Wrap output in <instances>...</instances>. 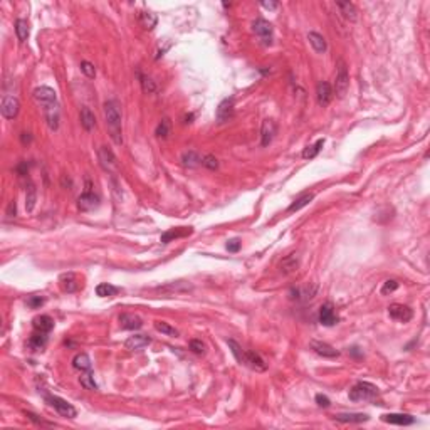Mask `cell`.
<instances>
[{
  "label": "cell",
  "instance_id": "6da1fadb",
  "mask_svg": "<svg viewBox=\"0 0 430 430\" xmlns=\"http://www.w3.org/2000/svg\"><path fill=\"white\" fill-rule=\"evenodd\" d=\"M104 118H106V126L111 135L113 142L116 144H123V131H121V113L120 104L115 100H109L104 102Z\"/></svg>",
  "mask_w": 430,
  "mask_h": 430
},
{
  "label": "cell",
  "instance_id": "7a4b0ae2",
  "mask_svg": "<svg viewBox=\"0 0 430 430\" xmlns=\"http://www.w3.org/2000/svg\"><path fill=\"white\" fill-rule=\"evenodd\" d=\"M378 388L370 382H358L349 390V400L351 402H373L378 397Z\"/></svg>",
  "mask_w": 430,
  "mask_h": 430
},
{
  "label": "cell",
  "instance_id": "3957f363",
  "mask_svg": "<svg viewBox=\"0 0 430 430\" xmlns=\"http://www.w3.org/2000/svg\"><path fill=\"white\" fill-rule=\"evenodd\" d=\"M45 400H47L49 405H51L52 409H54L61 417L74 418L76 415H78V412H76L74 407H72L69 402L64 400V398L56 397V395H45Z\"/></svg>",
  "mask_w": 430,
  "mask_h": 430
},
{
  "label": "cell",
  "instance_id": "277c9868",
  "mask_svg": "<svg viewBox=\"0 0 430 430\" xmlns=\"http://www.w3.org/2000/svg\"><path fill=\"white\" fill-rule=\"evenodd\" d=\"M32 96H34V101H36L42 109L47 108V106H51V104H54V102H58V94H56V91L49 86L36 87Z\"/></svg>",
  "mask_w": 430,
  "mask_h": 430
},
{
  "label": "cell",
  "instance_id": "5b68a950",
  "mask_svg": "<svg viewBox=\"0 0 430 430\" xmlns=\"http://www.w3.org/2000/svg\"><path fill=\"white\" fill-rule=\"evenodd\" d=\"M334 89H336L338 98H345V94L349 89V74L348 67L343 61L338 62V72H336V82H334Z\"/></svg>",
  "mask_w": 430,
  "mask_h": 430
},
{
  "label": "cell",
  "instance_id": "8992f818",
  "mask_svg": "<svg viewBox=\"0 0 430 430\" xmlns=\"http://www.w3.org/2000/svg\"><path fill=\"white\" fill-rule=\"evenodd\" d=\"M100 205V197L89 188V182H87V188L84 193H81L78 199V208L81 212H91Z\"/></svg>",
  "mask_w": 430,
  "mask_h": 430
},
{
  "label": "cell",
  "instance_id": "52a82bcc",
  "mask_svg": "<svg viewBox=\"0 0 430 430\" xmlns=\"http://www.w3.org/2000/svg\"><path fill=\"white\" fill-rule=\"evenodd\" d=\"M252 30L256 32V36L262 41V44L271 45L272 44V25L271 22L264 20V19H257L252 24Z\"/></svg>",
  "mask_w": 430,
  "mask_h": 430
},
{
  "label": "cell",
  "instance_id": "ba28073f",
  "mask_svg": "<svg viewBox=\"0 0 430 430\" xmlns=\"http://www.w3.org/2000/svg\"><path fill=\"white\" fill-rule=\"evenodd\" d=\"M316 291H318V287L309 286V284H306V286L291 287V291H289V299H292V301H298V303L311 301V299L316 296Z\"/></svg>",
  "mask_w": 430,
  "mask_h": 430
},
{
  "label": "cell",
  "instance_id": "9c48e42d",
  "mask_svg": "<svg viewBox=\"0 0 430 430\" xmlns=\"http://www.w3.org/2000/svg\"><path fill=\"white\" fill-rule=\"evenodd\" d=\"M98 158H100L101 166L106 170V172L113 173V172H116V170H118L116 157H115V153H113V151L109 150L108 146H101L100 150H98Z\"/></svg>",
  "mask_w": 430,
  "mask_h": 430
},
{
  "label": "cell",
  "instance_id": "30bf717a",
  "mask_svg": "<svg viewBox=\"0 0 430 430\" xmlns=\"http://www.w3.org/2000/svg\"><path fill=\"white\" fill-rule=\"evenodd\" d=\"M388 314H390L391 319L400 323H409L413 318V311L409 306H405V304H390L388 306Z\"/></svg>",
  "mask_w": 430,
  "mask_h": 430
},
{
  "label": "cell",
  "instance_id": "8fae6325",
  "mask_svg": "<svg viewBox=\"0 0 430 430\" xmlns=\"http://www.w3.org/2000/svg\"><path fill=\"white\" fill-rule=\"evenodd\" d=\"M0 111H2L3 118L14 120V118H17L19 111H20V102H19V100L15 96H3Z\"/></svg>",
  "mask_w": 430,
  "mask_h": 430
},
{
  "label": "cell",
  "instance_id": "7c38bea8",
  "mask_svg": "<svg viewBox=\"0 0 430 430\" xmlns=\"http://www.w3.org/2000/svg\"><path fill=\"white\" fill-rule=\"evenodd\" d=\"M319 323H321L323 326H334L338 321H340V318H338L336 314V309H334V306L331 303H325L321 307H319Z\"/></svg>",
  "mask_w": 430,
  "mask_h": 430
},
{
  "label": "cell",
  "instance_id": "4fadbf2b",
  "mask_svg": "<svg viewBox=\"0 0 430 430\" xmlns=\"http://www.w3.org/2000/svg\"><path fill=\"white\" fill-rule=\"evenodd\" d=\"M44 111V118H45V123L51 131H58L59 129V121H61V111H59V104L54 102V104L47 106V108L42 109Z\"/></svg>",
  "mask_w": 430,
  "mask_h": 430
},
{
  "label": "cell",
  "instance_id": "5bb4252c",
  "mask_svg": "<svg viewBox=\"0 0 430 430\" xmlns=\"http://www.w3.org/2000/svg\"><path fill=\"white\" fill-rule=\"evenodd\" d=\"M277 133V124L274 120H264L261 126V144L262 146H269L272 143L274 136Z\"/></svg>",
  "mask_w": 430,
  "mask_h": 430
},
{
  "label": "cell",
  "instance_id": "9a60e30c",
  "mask_svg": "<svg viewBox=\"0 0 430 430\" xmlns=\"http://www.w3.org/2000/svg\"><path fill=\"white\" fill-rule=\"evenodd\" d=\"M316 96H318V104L321 108H326L333 100V87H331L329 82H319L318 87H316Z\"/></svg>",
  "mask_w": 430,
  "mask_h": 430
},
{
  "label": "cell",
  "instance_id": "2e32d148",
  "mask_svg": "<svg viewBox=\"0 0 430 430\" xmlns=\"http://www.w3.org/2000/svg\"><path fill=\"white\" fill-rule=\"evenodd\" d=\"M382 420L385 422V424L400 425V427L415 424V418L409 415V413H385V415H382Z\"/></svg>",
  "mask_w": 430,
  "mask_h": 430
},
{
  "label": "cell",
  "instance_id": "e0dca14e",
  "mask_svg": "<svg viewBox=\"0 0 430 430\" xmlns=\"http://www.w3.org/2000/svg\"><path fill=\"white\" fill-rule=\"evenodd\" d=\"M311 349H313L316 355L323 356V358H338V356H340L338 349H334L333 346L328 343H323V341H311Z\"/></svg>",
  "mask_w": 430,
  "mask_h": 430
},
{
  "label": "cell",
  "instance_id": "ac0fdd59",
  "mask_svg": "<svg viewBox=\"0 0 430 430\" xmlns=\"http://www.w3.org/2000/svg\"><path fill=\"white\" fill-rule=\"evenodd\" d=\"M151 343L150 336H144V334H133L129 336L126 341H124V348L129 349V351H140L144 346H148Z\"/></svg>",
  "mask_w": 430,
  "mask_h": 430
},
{
  "label": "cell",
  "instance_id": "d6986e66",
  "mask_svg": "<svg viewBox=\"0 0 430 430\" xmlns=\"http://www.w3.org/2000/svg\"><path fill=\"white\" fill-rule=\"evenodd\" d=\"M217 121L219 123H225L229 121L232 116H234V100L229 98V100H224L217 108Z\"/></svg>",
  "mask_w": 430,
  "mask_h": 430
},
{
  "label": "cell",
  "instance_id": "ffe728a7",
  "mask_svg": "<svg viewBox=\"0 0 430 430\" xmlns=\"http://www.w3.org/2000/svg\"><path fill=\"white\" fill-rule=\"evenodd\" d=\"M120 326L123 329H129V331H135L140 329L143 326V321L138 314H131V313H123L120 314Z\"/></svg>",
  "mask_w": 430,
  "mask_h": 430
},
{
  "label": "cell",
  "instance_id": "44dd1931",
  "mask_svg": "<svg viewBox=\"0 0 430 430\" xmlns=\"http://www.w3.org/2000/svg\"><path fill=\"white\" fill-rule=\"evenodd\" d=\"M59 283H61V287H62V291H66V292H76L79 287L82 286V284L79 283L78 276H76L74 272L62 274V276L59 277Z\"/></svg>",
  "mask_w": 430,
  "mask_h": 430
},
{
  "label": "cell",
  "instance_id": "7402d4cb",
  "mask_svg": "<svg viewBox=\"0 0 430 430\" xmlns=\"http://www.w3.org/2000/svg\"><path fill=\"white\" fill-rule=\"evenodd\" d=\"M192 234H193L192 227H178V229L166 230L165 234L162 235V242H163V244H168V242L175 241V239L188 237V235H192Z\"/></svg>",
  "mask_w": 430,
  "mask_h": 430
},
{
  "label": "cell",
  "instance_id": "603a6c76",
  "mask_svg": "<svg viewBox=\"0 0 430 430\" xmlns=\"http://www.w3.org/2000/svg\"><path fill=\"white\" fill-rule=\"evenodd\" d=\"M299 267V256L298 254H289L279 262V271L283 274H292Z\"/></svg>",
  "mask_w": 430,
  "mask_h": 430
},
{
  "label": "cell",
  "instance_id": "cb8c5ba5",
  "mask_svg": "<svg viewBox=\"0 0 430 430\" xmlns=\"http://www.w3.org/2000/svg\"><path fill=\"white\" fill-rule=\"evenodd\" d=\"M32 326L36 331H41V333H49V331H52V328H54V319L51 318V316L47 314H41V316H36V318L32 319Z\"/></svg>",
  "mask_w": 430,
  "mask_h": 430
},
{
  "label": "cell",
  "instance_id": "d4e9b609",
  "mask_svg": "<svg viewBox=\"0 0 430 430\" xmlns=\"http://www.w3.org/2000/svg\"><path fill=\"white\" fill-rule=\"evenodd\" d=\"M244 365L250 367L252 370H256V371H264L266 368H267L266 361L254 351H246L244 353Z\"/></svg>",
  "mask_w": 430,
  "mask_h": 430
},
{
  "label": "cell",
  "instance_id": "484cf974",
  "mask_svg": "<svg viewBox=\"0 0 430 430\" xmlns=\"http://www.w3.org/2000/svg\"><path fill=\"white\" fill-rule=\"evenodd\" d=\"M334 420L343 422V424H363L370 420V417L367 413H338L334 415Z\"/></svg>",
  "mask_w": 430,
  "mask_h": 430
},
{
  "label": "cell",
  "instance_id": "4316f807",
  "mask_svg": "<svg viewBox=\"0 0 430 430\" xmlns=\"http://www.w3.org/2000/svg\"><path fill=\"white\" fill-rule=\"evenodd\" d=\"M45 345H47V333H41V331H36L27 341V346L32 351H41Z\"/></svg>",
  "mask_w": 430,
  "mask_h": 430
},
{
  "label": "cell",
  "instance_id": "83f0119b",
  "mask_svg": "<svg viewBox=\"0 0 430 430\" xmlns=\"http://www.w3.org/2000/svg\"><path fill=\"white\" fill-rule=\"evenodd\" d=\"M336 7L340 9L341 15L349 22H355L356 17H358V12H356V7L353 5L351 2H336Z\"/></svg>",
  "mask_w": 430,
  "mask_h": 430
},
{
  "label": "cell",
  "instance_id": "f1b7e54d",
  "mask_svg": "<svg viewBox=\"0 0 430 430\" xmlns=\"http://www.w3.org/2000/svg\"><path fill=\"white\" fill-rule=\"evenodd\" d=\"M138 20L144 30H153L155 25H157V22H158V17H157V14L143 10V12L138 14Z\"/></svg>",
  "mask_w": 430,
  "mask_h": 430
},
{
  "label": "cell",
  "instance_id": "f546056e",
  "mask_svg": "<svg viewBox=\"0 0 430 430\" xmlns=\"http://www.w3.org/2000/svg\"><path fill=\"white\" fill-rule=\"evenodd\" d=\"M182 163H184V166H186V168H197V166L202 165V157L193 150L185 151V153L182 155Z\"/></svg>",
  "mask_w": 430,
  "mask_h": 430
},
{
  "label": "cell",
  "instance_id": "4dcf8cb0",
  "mask_svg": "<svg viewBox=\"0 0 430 430\" xmlns=\"http://www.w3.org/2000/svg\"><path fill=\"white\" fill-rule=\"evenodd\" d=\"M307 41H309V44L313 45V49L318 52V54H323V52L326 51V47H328V45H326L325 37H323L321 34H318V32H309V34H307Z\"/></svg>",
  "mask_w": 430,
  "mask_h": 430
},
{
  "label": "cell",
  "instance_id": "1f68e13d",
  "mask_svg": "<svg viewBox=\"0 0 430 430\" xmlns=\"http://www.w3.org/2000/svg\"><path fill=\"white\" fill-rule=\"evenodd\" d=\"M81 124L86 131H93V129L96 128V118H94L93 111H91L87 106H84V108L81 109Z\"/></svg>",
  "mask_w": 430,
  "mask_h": 430
},
{
  "label": "cell",
  "instance_id": "d6a6232c",
  "mask_svg": "<svg viewBox=\"0 0 430 430\" xmlns=\"http://www.w3.org/2000/svg\"><path fill=\"white\" fill-rule=\"evenodd\" d=\"M72 367L79 371H91V360L86 353H78L72 358Z\"/></svg>",
  "mask_w": 430,
  "mask_h": 430
},
{
  "label": "cell",
  "instance_id": "836d02e7",
  "mask_svg": "<svg viewBox=\"0 0 430 430\" xmlns=\"http://www.w3.org/2000/svg\"><path fill=\"white\" fill-rule=\"evenodd\" d=\"M313 199H314L313 193H304V195H301V197H299V199H296L291 205H289V207H287V212H289V214H292V212L301 210L303 207L309 205L311 202H313Z\"/></svg>",
  "mask_w": 430,
  "mask_h": 430
},
{
  "label": "cell",
  "instance_id": "e575fe53",
  "mask_svg": "<svg viewBox=\"0 0 430 430\" xmlns=\"http://www.w3.org/2000/svg\"><path fill=\"white\" fill-rule=\"evenodd\" d=\"M15 34H17V39L20 41V42H25V41L29 39V34H30L29 22L24 20V19H19V20L15 22Z\"/></svg>",
  "mask_w": 430,
  "mask_h": 430
},
{
  "label": "cell",
  "instance_id": "d590c367",
  "mask_svg": "<svg viewBox=\"0 0 430 430\" xmlns=\"http://www.w3.org/2000/svg\"><path fill=\"white\" fill-rule=\"evenodd\" d=\"M36 202H37V190L34 184H29L27 188H25V210L32 212L34 207H36Z\"/></svg>",
  "mask_w": 430,
  "mask_h": 430
},
{
  "label": "cell",
  "instance_id": "8d00e7d4",
  "mask_svg": "<svg viewBox=\"0 0 430 430\" xmlns=\"http://www.w3.org/2000/svg\"><path fill=\"white\" fill-rule=\"evenodd\" d=\"M118 292H120V289L108 283H101L96 286V294L100 296V298H111V296H116Z\"/></svg>",
  "mask_w": 430,
  "mask_h": 430
},
{
  "label": "cell",
  "instance_id": "74e56055",
  "mask_svg": "<svg viewBox=\"0 0 430 430\" xmlns=\"http://www.w3.org/2000/svg\"><path fill=\"white\" fill-rule=\"evenodd\" d=\"M138 79H140V84H142V89H143V93H146V94H151V93H155V89H157V86H155L153 79H151V78H148V76H144V74H142V72H138Z\"/></svg>",
  "mask_w": 430,
  "mask_h": 430
},
{
  "label": "cell",
  "instance_id": "f35d334b",
  "mask_svg": "<svg viewBox=\"0 0 430 430\" xmlns=\"http://www.w3.org/2000/svg\"><path fill=\"white\" fill-rule=\"evenodd\" d=\"M155 329L160 331L162 334H166V336H172V338L178 336V329H175L173 326H170L168 323H165V321H157V323H155Z\"/></svg>",
  "mask_w": 430,
  "mask_h": 430
},
{
  "label": "cell",
  "instance_id": "ab89813d",
  "mask_svg": "<svg viewBox=\"0 0 430 430\" xmlns=\"http://www.w3.org/2000/svg\"><path fill=\"white\" fill-rule=\"evenodd\" d=\"M227 345H229V348H230V351H232V355L235 356V360L239 361V363L241 365H244V349H242V346L237 343V341H234V340H229L227 341Z\"/></svg>",
  "mask_w": 430,
  "mask_h": 430
},
{
  "label": "cell",
  "instance_id": "60d3db41",
  "mask_svg": "<svg viewBox=\"0 0 430 430\" xmlns=\"http://www.w3.org/2000/svg\"><path fill=\"white\" fill-rule=\"evenodd\" d=\"M323 144H325V138H321V140H318V142H316L314 144H311V146H307L306 150L303 151V158H314L316 155L319 153V151H321V148H323Z\"/></svg>",
  "mask_w": 430,
  "mask_h": 430
},
{
  "label": "cell",
  "instance_id": "b9f144b4",
  "mask_svg": "<svg viewBox=\"0 0 430 430\" xmlns=\"http://www.w3.org/2000/svg\"><path fill=\"white\" fill-rule=\"evenodd\" d=\"M170 128H172V123H170L168 118H165V120L160 121V124L157 126V131H155V135H157L158 138H166V136L170 135Z\"/></svg>",
  "mask_w": 430,
  "mask_h": 430
},
{
  "label": "cell",
  "instance_id": "7bdbcfd3",
  "mask_svg": "<svg viewBox=\"0 0 430 430\" xmlns=\"http://www.w3.org/2000/svg\"><path fill=\"white\" fill-rule=\"evenodd\" d=\"M25 413V417L29 418L30 422H32V424H36V425H39V427H54V422H47V420H44L42 417H39L37 415V413H34V412H24Z\"/></svg>",
  "mask_w": 430,
  "mask_h": 430
},
{
  "label": "cell",
  "instance_id": "ee69618b",
  "mask_svg": "<svg viewBox=\"0 0 430 430\" xmlns=\"http://www.w3.org/2000/svg\"><path fill=\"white\" fill-rule=\"evenodd\" d=\"M79 382H81V385L84 387L86 390H89V391H96L98 390V385H96V382H94V376L91 375L89 371H87L86 375H81Z\"/></svg>",
  "mask_w": 430,
  "mask_h": 430
},
{
  "label": "cell",
  "instance_id": "f6af8a7d",
  "mask_svg": "<svg viewBox=\"0 0 430 430\" xmlns=\"http://www.w3.org/2000/svg\"><path fill=\"white\" fill-rule=\"evenodd\" d=\"M202 165L208 170H217L219 168V160L214 155H205V157H202Z\"/></svg>",
  "mask_w": 430,
  "mask_h": 430
},
{
  "label": "cell",
  "instance_id": "bcb514c9",
  "mask_svg": "<svg viewBox=\"0 0 430 430\" xmlns=\"http://www.w3.org/2000/svg\"><path fill=\"white\" fill-rule=\"evenodd\" d=\"M44 303H45V298H44V296H37V294H34V296H29V298H27V306H29V307H32V309H37V307H41Z\"/></svg>",
  "mask_w": 430,
  "mask_h": 430
},
{
  "label": "cell",
  "instance_id": "7dc6e473",
  "mask_svg": "<svg viewBox=\"0 0 430 430\" xmlns=\"http://www.w3.org/2000/svg\"><path fill=\"white\" fill-rule=\"evenodd\" d=\"M397 289H398V283H397V281L388 279V281H385V283H383L382 294H383V296H387V294H390V292L397 291Z\"/></svg>",
  "mask_w": 430,
  "mask_h": 430
},
{
  "label": "cell",
  "instance_id": "c3c4849f",
  "mask_svg": "<svg viewBox=\"0 0 430 430\" xmlns=\"http://www.w3.org/2000/svg\"><path fill=\"white\" fill-rule=\"evenodd\" d=\"M81 71L84 72L87 78H94V76H96V67H94V64H91L89 61H82Z\"/></svg>",
  "mask_w": 430,
  "mask_h": 430
},
{
  "label": "cell",
  "instance_id": "681fc988",
  "mask_svg": "<svg viewBox=\"0 0 430 430\" xmlns=\"http://www.w3.org/2000/svg\"><path fill=\"white\" fill-rule=\"evenodd\" d=\"M190 349H192L195 355H204V353H205V345L202 343V340H192V341H190Z\"/></svg>",
  "mask_w": 430,
  "mask_h": 430
},
{
  "label": "cell",
  "instance_id": "f907efd6",
  "mask_svg": "<svg viewBox=\"0 0 430 430\" xmlns=\"http://www.w3.org/2000/svg\"><path fill=\"white\" fill-rule=\"evenodd\" d=\"M316 403H318L319 407H323V409H328V407L331 405L329 398L326 397V395H323V393H318V395H316Z\"/></svg>",
  "mask_w": 430,
  "mask_h": 430
},
{
  "label": "cell",
  "instance_id": "816d5d0a",
  "mask_svg": "<svg viewBox=\"0 0 430 430\" xmlns=\"http://www.w3.org/2000/svg\"><path fill=\"white\" fill-rule=\"evenodd\" d=\"M239 249H241V241L239 239H232V241L227 242V250L229 252H237Z\"/></svg>",
  "mask_w": 430,
  "mask_h": 430
},
{
  "label": "cell",
  "instance_id": "f5cc1de1",
  "mask_svg": "<svg viewBox=\"0 0 430 430\" xmlns=\"http://www.w3.org/2000/svg\"><path fill=\"white\" fill-rule=\"evenodd\" d=\"M17 173L20 175V177H24V175H27V172H29V165H27V162H22L20 165H17Z\"/></svg>",
  "mask_w": 430,
  "mask_h": 430
},
{
  "label": "cell",
  "instance_id": "db71d44e",
  "mask_svg": "<svg viewBox=\"0 0 430 430\" xmlns=\"http://www.w3.org/2000/svg\"><path fill=\"white\" fill-rule=\"evenodd\" d=\"M348 353L351 356H355V358H363V351H360L358 346H351V348H348Z\"/></svg>",
  "mask_w": 430,
  "mask_h": 430
},
{
  "label": "cell",
  "instance_id": "11a10c76",
  "mask_svg": "<svg viewBox=\"0 0 430 430\" xmlns=\"http://www.w3.org/2000/svg\"><path fill=\"white\" fill-rule=\"evenodd\" d=\"M7 215H9V217H15V215H17V205H15L14 200L10 202L9 207H7Z\"/></svg>",
  "mask_w": 430,
  "mask_h": 430
},
{
  "label": "cell",
  "instance_id": "9f6ffc18",
  "mask_svg": "<svg viewBox=\"0 0 430 430\" xmlns=\"http://www.w3.org/2000/svg\"><path fill=\"white\" fill-rule=\"evenodd\" d=\"M261 5L264 7V9H267V10H274V9H277V5H279V3H277V2H262Z\"/></svg>",
  "mask_w": 430,
  "mask_h": 430
},
{
  "label": "cell",
  "instance_id": "6f0895ef",
  "mask_svg": "<svg viewBox=\"0 0 430 430\" xmlns=\"http://www.w3.org/2000/svg\"><path fill=\"white\" fill-rule=\"evenodd\" d=\"M20 138H22V143H24V144H25V143H30V142H32V136H30V133H22V136H20Z\"/></svg>",
  "mask_w": 430,
  "mask_h": 430
}]
</instances>
